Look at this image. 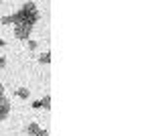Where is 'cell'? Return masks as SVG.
I'll list each match as a JSON object with an SVG mask.
<instances>
[{
  "label": "cell",
  "mask_w": 152,
  "mask_h": 136,
  "mask_svg": "<svg viewBox=\"0 0 152 136\" xmlns=\"http://www.w3.org/2000/svg\"><path fill=\"white\" fill-rule=\"evenodd\" d=\"M37 47H39V43H37V41H28V49H31V51H35Z\"/></svg>",
  "instance_id": "9c48e42d"
},
{
  "label": "cell",
  "mask_w": 152,
  "mask_h": 136,
  "mask_svg": "<svg viewBox=\"0 0 152 136\" xmlns=\"http://www.w3.org/2000/svg\"><path fill=\"white\" fill-rule=\"evenodd\" d=\"M39 130H41V126L37 124V122H31V124L24 128V132H26V134H31V136H35L37 132H39Z\"/></svg>",
  "instance_id": "7a4b0ae2"
},
{
  "label": "cell",
  "mask_w": 152,
  "mask_h": 136,
  "mask_svg": "<svg viewBox=\"0 0 152 136\" xmlns=\"http://www.w3.org/2000/svg\"><path fill=\"white\" fill-rule=\"evenodd\" d=\"M14 96H16V98H20V100H28V96H31V91L26 90V87H18V90L14 91Z\"/></svg>",
  "instance_id": "3957f363"
},
{
  "label": "cell",
  "mask_w": 152,
  "mask_h": 136,
  "mask_svg": "<svg viewBox=\"0 0 152 136\" xmlns=\"http://www.w3.org/2000/svg\"><path fill=\"white\" fill-rule=\"evenodd\" d=\"M8 114H10V108L0 106V122H2V120H6V118H8Z\"/></svg>",
  "instance_id": "5b68a950"
},
{
  "label": "cell",
  "mask_w": 152,
  "mask_h": 136,
  "mask_svg": "<svg viewBox=\"0 0 152 136\" xmlns=\"http://www.w3.org/2000/svg\"><path fill=\"white\" fill-rule=\"evenodd\" d=\"M31 31H33V24H16L14 26V37L16 39H20V41H28V37H31Z\"/></svg>",
  "instance_id": "6da1fadb"
},
{
  "label": "cell",
  "mask_w": 152,
  "mask_h": 136,
  "mask_svg": "<svg viewBox=\"0 0 152 136\" xmlns=\"http://www.w3.org/2000/svg\"><path fill=\"white\" fill-rule=\"evenodd\" d=\"M39 61H41V63H49V61H51V53H43V55L39 57Z\"/></svg>",
  "instance_id": "8992f818"
},
{
  "label": "cell",
  "mask_w": 152,
  "mask_h": 136,
  "mask_svg": "<svg viewBox=\"0 0 152 136\" xmlns=\"http://www.w3.org/2000/svg\"><path fill=\"white\" fill-rule=\"evenodd\" d=\"M39 104H41V108H43V110H51V96H45Z\"/></svg>",
  "instance_id": "277c9868"
},
{
  "label": "cell",
  "mask_w": 152,
  "mask_h": 136,
  "mask_svg": "<svg viewBox=\"0 0 152 136\" xmlns=\"http://www.w3.org/2000/svg\"><path fill=\"white\" fill-rule=\"evenodd\" d=\"M6 67V57H0V69Z\"/></svg>",
  "instance_id": "30bf717a"
},
{
  "label": "cell",
  "mask_w": 152,
  "mask_h": 136,
  "mask_svg": "<svg viewBox=\"0 0 152 136\" xmlns=\"http://www.w3.org/2000/svg\"><path fill=\"white\" fill-rule=\"evenodd\" d=\"M0 106H6V108H10V100H8L6 96H0Z\"/></svg>",
  "instance_id": "52a82bcc"
},
{
  "label": "cell",
  "mask_w": 152,
  "mask_h": 136,
  "mask_svg": "<svg viewBox=\"0 0 152 136\" xmlns=\"http://www.w3.org/2000/svg\"><path fill=\"white\" fill-rule=\"evenodd\" d=\"M35 136H49V132H47V130H43V128H41V130H39V132H37Z\"/></svg>",
  "instance_id": "8fae6325"
},
{
  "label": "cell",
  "mask_w": 152,
  "mask_h": 136,
  "mask_svg": "<svg viewBox=\"0 0 152 136\" xmlns=\"http://www.w3.org/2000/svg\"><path fill=\"white\" fill-rule=\"evenodd\" d=\"M0 96H4V85L0 83Z\"/></svg>",
  "instance_id": "7c38bea8"
},
{
  "label": "cell",
  "mask_w": 152,
  "mask_h": 136,
  "mask_svg": "<svg viewBox=\"0 0 152 136\" xmlns=\"http://www.w3.org/2000/svg\"><path fill=\"white\" fill-rule=\"evenodd\" d=\"M12 23H14V16L12 14L10 16H2V24H12Z\"/></svg>",
  "instance_id": "ba28073f"
},
{
  "label": "cell",
  "mask_w": 152,
  "mask_h": 136,
  "mask_svg": "<svg viewBox=\"0 0 152 136\" xmlns=\"http://www.w3.org/2000/svg\"><path fill=\"white\" fill-rule=\"evenodd\" d=\"M6 45V41H4V39H0V47H4Z\"/></svg>",
  "instance_id": "4fadbf2b"
}]
</instances>
